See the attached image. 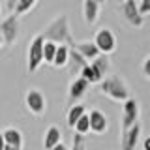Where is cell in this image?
<instances>
[{"mask_svg":"<svg viewBox=\"0 0 150 150\" xmlns=\"http://www.w3.org/2000/svg\"><path fill=\"white\" fill-rule=\"evenodd\" d=\"M41 36H43L45 41H53L56 45L62 43V45H68V47H75V41L71 38V30H69V21H68L66 13L54 17Z\"/></svg>","mask_w":150,"mask_h":150,"instance_id":"6da1fadb","label":"cell"},{"mask_svg":"<svg viewBox=\"0 0 150 150\" xmlns=\"http://www.w3.org/2000/svg\"><path fill=\"white\" fill-rule=\"evenodd\" d=\"M98 84H100V90L105 94L107 98H111L112 101L124 103L129 98L128 84H126V81L122 77H118V75H107V77H103Z\"/></svg>","mask_w":150,"mask_h":150,"instance_id":"7a4b0ae2","label":"cell"},{"mask_svg":"<svg viewBox=\"0 0 150 150\" xmlns=\"http://www.w3.org/2000/svg\"><path fill=\"white\" fill-rule=\"evenodd\" d=\"M43 36L38 34L34 40L28 43V56H26V71L34 73L40 69V66L43 64Z\"/></svg>","mask_w":150,"mask_h":150,"instance_id":"3957f363","label":"cell"},{"mask_svg":"<svg viewBox=\"0 0 150 150\" xmlns=\"http://www.w3.org/2000/svg\"><path fill=\"white\" fill-rule=\"evenodd\" d=\"M0 36L4 40V45H13L19 36V17L15 13L8 15L4 21H0Z\"/></svg>","mask_w":150,"mask_h":150,"instance_id":"277c9868","label":"cell"},{"mask_svg":"<svg viewBox=\"0 0 150 150\" xmlns=\"http://www.w3.org/2000/svg\"><path fill=\"white\" fill-rule=\"evenodd\" d=\"M94 45L98 47V51H100L101 54L112 53L115 47H116V38L112 34V30H109V28H100V30L94 34Z\"/></svg>","mask_w":150,"mask_h":150,"instance_id":"5b68a950","label":"cell"},{"mask_svg":"<svg viewBox=\"0 0 150 150\" xmlns=\"http://www.w3.org/2000/svg\"><path fill=\"white\" fill-rule=\"evenodd\" d=\"M137 122H139V101L133 98H128L122 105V131H126Z\"/></svg>","mask_w":150,"mask_h":150,"instance_id":"8992f818","label":"cell"},{"mask_svg":"<svg viewBox=\"0 0 150 150\" xmlns=\"http://www.w3.org/2000/svg\"><path fill=\"white\" fill-rule=\"evenodd\" d=\"M25 103H26V109L30 111L32 115H36V116L43 115L45 109H47L45 96L38 90V88H30V90L25 94Z\"/></svg>","mask_w":150,"mask_h":150,"instance_id":"52a82bcc","label":"cell"},{"mask_svg":"<svg viewBox=\"0 0 150 150\" xmlns=\"http://www.w3.org/2000/svg\"><path fill=\"white\" fill-rule=\"evenodd\" d=\"M120 11H122V15L126 17V21H128L131 26H135V28L143 26L144 19H143V15L139 13L137 0H126V2H122V4H120Z\"/></svg>","mask_w":150,"mask_h":150,"instance_id":"ba28073f","label":"cell"},{"mask_svg":"<svg viewBox=\"0 0 150 150\" xmlns=\"http://www.w3.org/2000/svg\"><path fill=\"white\" fill-rule=\"evenodd\" d=\"M141 139V124H133L131 128H128L126 131H122L120 137V150H135Z\"/></svg>","mask_w":150,"mask_h":150,"instance_id":"9c48e42d","label":"cell"},{"mask_svg":"<svg viewBox=\"0 0 150 150\" xmlns=\"http://www.w3.org/2000/svg\"><path fill=\"white\" fill-rule=\"evenodd\" d=\"M88 122H90V131L98 133V135L105 133L107 128H109V120H107V116L100 109H92L88 112Z\"/></svg>","mask_w":150,"mask_h":150,"instance_id":"30bf717a","label":"cell"},{"mask_svg":"<svg viewBox=\"0 0 150 150\" xmlns=\"http://www.w3.org/2000/svg\"><path fill=\"white\" fill-rule=\"evenodd\" d=\"M86 90H88V83L84 81V79H81V77H77V79H73L71 81V84H69V90H68V98H69V103H73L75 101H79L81 98L86 94Z\"/></svg>","mask_w":150,"mask_h":150,"instance_id":"8fae6325","label":"cell"},{"mask_svg":"<svg viewBox=\"0 0 150 150\" xmlns=\"http://www.w3.org/2000/svg\"><path fill=\"white\" fill-rule=\"evenodd\" d=\"M90 64V68L94 69V75H96V81L100 83L103 77H107V73H109V58H107V54H100L98 58H94Z\"/></svg>","mask_w":150,"mask_h":150,"instance_id":"7c38bea8","label":"cell"},{"mask_svg":"<svg viewBox=\"0 0 150 150\" xmlns=\"http://www.w3.org/2000/svg\"><path fill=\"white\" fill-rule=\"evenodd\" d=\"M75 49L79 51V54L83 56L86 62H92L94 58H98L101 53L98 51V47L94 45V41H79V43H75Z\"/></svg>","mask_w":150,"mask_h":150,"instance_id":"4fadbf2b","label":"cell"},{"mask_svg":"<svg viewBox=\"0 0 150 150\" xmlns=\"http://www.w3.org/2000/svg\"><path fill=\"white\" fill-rule=\"evenodd\" d=\"M83 15H84V21L88 25H94L98 21V15H100V4L96 0H84L83 2Z\"/></svg>","mask_w":150,"mask_h":150,"instance_id":"5bb4252c","label":"cell"},{"mask_svg":"<svg viewBox=\"0 0 150 150\" xmlns=\"http://www.w3.org/2000/svg\"><path fill=\"white\" fill-rule=\"evenodd\" d=\"M58 143H62V131L56 128V126H49L47 131H45V135H43V148L51 150Z\"/></svg>","mask_w":150,"mask_h":150,"instance_id":"9a60e30c","label":"cell"},{"mask_svg":"<svg viewBox=\"0 0 150 150\" xmlns=\"http://www.w3.org/2000/svg\"><path fill=\"white\" fill-rule=\"evenodd\" d=\"M69 64V47L68 45H56L54 51V58H53V66L54 68H66Z\"/></svg>","mask_w":150,"mask_h":150,"instance_id":"2e32d148","label":"cell"},{"mask_svg":"<svg viewBox=\"0 0 150 150\" xmlns=\"http://www.w3.org/2000/svg\"><path fill=\"white\" fill-rule=\"evenodd\" d=\"M2 137L6 144H11V146H23V133L17 128H8L2 131Z\"/></svg>","mask_w":150,"mask_h":150,"instance_id":"e0dca14e","label":"cell"},{"mask_svg":"<svg viewBox=\"0 0 150 150\" xmlns=\"http://www.w3.org/2000/svg\"><path fill=\"white\" fill-rule=\"evenodd\" d=\"M86 112V107L81 105V103H73L71 107H69V111H68V116H66V120H68V126L73 129V126H75V122H77L81 116Z\"/></svg>","mask_w":150,"mask_h":150,"instance_id":"ac0fdd59","label":"cell"},{"mask_svg":"<svg viewBox=\"0 0 150 150\" xmlns=\"http://www.w3.org/2000/svg\"><path fill=\"white\" fill-rule=\"evenodd\" d=\"M73 129H75V133H79V135H86L88 131H90V122H88V112H84V115L81 116V118H79L77 122H75Z\"/></svg>","mask_w":150,"mask_h":150,"instance_id":"d6986e66","label":"cell"},{"mask_svg":"<svg viewBox=\"0 0 150 150\" xmlns=\"http://www.w3.org/2000/svg\"><path fill=\"white\" fill-rule=\"evenodd\" d=\"M69 62H71V64L75 66V69H79V71H81V69L84 68V66L88 64L86 60H84L83 56L79 54V51L75 49V47H69Z\"/></svg>","mask_w":150,"mask_h":150,"instance_id":"ffe728a7","label":"cell"},{"mask_svg":"<svg viewBox=\"0 0 150 150\" xmlns=\"http://www.w3.org/2000/svg\"><path fill=\"white\" fill-rule=\"evenodd\" d=\"M38 0H19L17 2V8H15V15H25V13H28L32 8L36 6Z\"/></svg>","mask_w":150,"mask_h":150,"instance_id":"44dd1931","label":"cell"},{"mask_svg":"<svg viewBox=\"0 0 150 150\" xmlns=\"http://www.w3.org/2000/svg\"><path fill=\"white\" fill-rule=\"evenodd\" d=\"M54 51H56V43H53V41H45L43 43V62L53 64Z\"/></svg>","mask_w":150,"mask_h":150,"instance_id":"7402d4cb","label":"cell"},{"mask_svg":"<svg viewBox=\"0 0 150 150\" xmlns=\"http://www.w3.org/2000/svg\"><path fill=\"white\" fill-rule=\"evenodd\" d=\"M81 79H84L88 84H96V75H94V69L90 68V64H86L84 68L81 69Z\"/></svg>","mask_w":150,"mask_h":150,"instance_id":"603a6c76","label":"cell"},{"mask_svg":"<svg viewBox=\"0 0 150 150\" xmlns=\"http://www.w3.org/2000/svg\"><path fill=\"white\" fill-rule=\"evenodd\" d=\"M69 150H86V143H84V135H79V133H75V135H73L71 148H69Z\"/></svg>","mask_w":150,"mask_h":150,"instance_id":"cb8c5ba5","label":"cell"},{"mask_svg":"<svg viewBox=\"0 0 150 150\" xmlns=\"http://www.w3.org/2000/svg\"><path fill=\"white\" fill-rule=\"evenodd\" d=\"M137 6H139V13H141L143 17L150 13V0H139Z\"/></svg>","mask_w":150,"mask_h":150,"instance_id":"d4e9b609","label":"cell"},{"mask_svg":"<svg viewBox=\"0 0 150 150\" xmlns=\"http://www.w3.org/2000/svg\"><path fill=\"white\" fill-rule=\"evenodd\" d=\"M143 73L146 75V77H150V56L143 62Z\"/></svg>","mask_w":150,"mask_h":150,"instance_id":"484cf974","label":"cell"},{"mask_svg":"<svg viewBox=\"0 0 150 150\" xmlns=\"http://www.w3.org/2000/svg\"><path fill=\"white\" fill-rule=\"evenodd\" d=\"M17 2H19V0H6V4H8V9H9V11H15V8H17Z\"/></svg>","mask_w":150,"mask_h":150,"instance_id":"4316f807","label":"cell"},{"mask_svg":"<svg viewBox=\"0 0 150 150\" xmlns=\"http://www.w3.org/2000/svg\"><path fill=\"white\" fill-rule=\"evenodd\" d=\"M143 150H150V135L143 141Z\"/></svg>","mask_w":150,"mask_h":150,"instance_id":"83f0119b","label":"cell"},{"mask_svg":"<svg viewBox=\"0 0 150 150\" xmlns=\"http://www.w3.org/2000/svg\"><path fill=\"white\" fill-rule=\"evenodd\" d=\"M51 150H69V148L66 146L64 143H58V144H56V146H53V148H51Z\"/></svg>","mask_w":150,"mask_h":150,"instance_id":"f1b7e54d","label":"cell"},{"mask_svg":"<svg viewBox=\"0 0 150 150\" xmlns=\"http://www.w3.org/2000/svg\"><path fill=\"white\" fill-rule=\"evenodd\" d=\"M4 150H23V146H11V144H6Z\"/></svg>","mask_w":150,"mask_h":150,"instance_id":"f546056e","label":"cell"},{"mask_svg":"<svg viewBox=\"0 0 150 150\" xmlns=\"http://www.w3.org/2000/svg\"><path fill=\"white\" fill-rule=\"evenodd\" d=\"M6 146V143H4V137H2V131H0V150H4Z\"/></svg>","mask_w":150,"mask_h":150,"instance_id":"4dcf8cb0","label":"cell"},{"mask_svg":"<svg viewBox=\"0 0 150 150\" xmlns=\"http://www.w3.org/2000/svg\"><path fill=\"white\" fill-rule=\"evenodd\" d=\"M4 47V40H2V36H0V49Z\"/></svg>","mask_w":150,"mask_h":150,"instance_id":"1f68e13d","label":"cell"},{"mask_svg":"<svg viewBox=\"0 0 150 150\" xmlns=\"http://www.w3.org/2000/svg\"><path fill=\"white\" fill-rule=\"evenodd\" d=\"M96 2H98V4H100V6H101V4H103V2H105V0H96Z\"/></svg>","mask_w":150,"mask_h":150,"instance_id":"d6a6232c","label":"cell"},{"mask_svg":"<svg viewBox=\"0 0 150 150\" xmlns=\"http://www.w3.org/2000/svg\"><path fill=\"white\" fill-rule=\"evenodd\" d=\"M116 2H118V4H122V2H126V0H116Z\"/></svg>","mask_w":150,"mask_h":150,"instance_id":"836d02e7","label":"cell"},{"mask_svg":"<svg viewBox=\"0 0 150 150\" xmlns=\"http://www.w3.org/2000/svg\"><path fill=\"white\" fill-rule=\"evenodd\" d=\"M0 15H2V6H0Z\"/></svg>","mask_w":150,"mask_h":150,"instance_id":"e575fe53","label":"cell"}]
</instances>
